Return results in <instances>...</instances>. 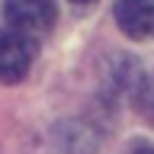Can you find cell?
Masks as SVG:
<instances>
[{
	"mask_svg": "<svg viewBox=\"0 0 154 154\" xmlns=\"http://www.w3.org/2000/svg\"><path fill=\"white\" fill-rule=\"evenodd\" d=\"M116 23L128 38H138V42L154 38V0H119Z\"/></svg>",
	"mask_w": 154,
	"mask_h": 154,
	"instance_id": "3",
	"label": "cell"
},
{
	"mask_svg": "<svg viewBox=\"0 0 154 154\" xmlns=\"http://www.w3.org/2000/svg\"><path fill=\"white\" fill-rule=\"evenodd\" d=\"M128 154H154V144L151 141H135L132 148H128Z\"/></svg>",
	"mask_w": 154,
	"mask_h": 154,
	"instance_id": "4",
	"label": "cell"
},
{
	"mask_svg": "<svg viewBox=\"0 0 154 154\" xmlns=\"http://www.w3.org/2000/svg\"><path fill=\"white\" fill-rule=\"evenodd\" d=\"M71 3H74V7H90L93 0H71Z\"/></svg>",
	"mask_w": 154,
	"mask_h": 154,
	"instance_id": "5",
	"label": "cell"
},
{
	"mask_svg": "<svg viewBox=\"0 0 154 154\" xmlns=\"http://www.w3.org/2000/svg\"><path fill=\"white\" fill-rule=\"evenodd\" d=\"M3 16H7L10 29L32 38L55 26L58 7L55 0H3Z\"/></svg>",
	"mask_w": 154,
	"mask_h": 154,
	"instance_id": "1",
	"label": "cell"
},
{
	"mask_svg": "<svg viewBox=\"0 0 154 154\" xmlns=\"http://www.w3.org/2000/svg\"><path fill=\"white\" fill-rule=\"evenodd\" d=\"M35 61V38L0 29V84H19Z\"/></svg>",
	"mask_w": 154,
	"mask_h": 154,
	"instance_id": "2",
	"label": "cell"
}]
</instances>
